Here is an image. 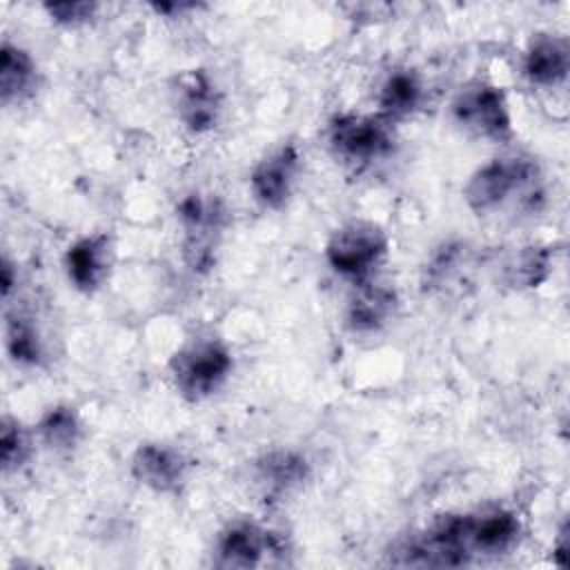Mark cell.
<instances>
[{
  "label": "cell",
  "mask_w": 570,
  "mask_h": 570,
  "mask_svg": "<svg viewBox=\"0 0 570 570\" xmlns=\"http://www.w3.org/2000/svg\"><path fill=\"white\" fill-rule=\"evenodd\" d=\"M178 220L183 229V254L194 272H205L214 265V252L227 225V209L212 194H187L178 203Z\"/></svg>",
  "instance_id": "obj_3"
},
{
  "label": "cell",
  "mask_w": 570,
  "mask_h": 570,
  "mask_svg": "<svg viewBox=\"0 0 570 570\" xmlns=\"http://www.w3.org/2000/svg\"><path fill=\"white\" fill-rule=\"evenodd\" d=\"M278 552H285V546L276 532L252 521H238L218 534L214 563L220 568H254Z\"/></svg>",
  "instance_id": "obj_9"
},
{
  "label": "cell",
  "mask_w": 570,
  "mask_h": 570,
  "mask_svg": "<svg viewBox=\"0 0 570 570\" xmlns=\"http://www.w3.org/2000/svg\"><path fill=\"white\" fill-rule=\"evenodd\" d=\"M327 140L338 158L361 167L387 158L396 145L392 122L370 114L334 116L327 127Z\"/></svg>",
  "instance_id": "obj_5"
},
{
  "label": "cell",
  "mask_w": 570,
  "mask_h": 570,
  "mask_svg": "<svg viewBox=\"0 0 570 570\" xmlns=\"http://www.w3.org/2000/svg\"><path fill=\"white\" fill-rule=\"evenodd\" d=\"M298 163L301 156L292 142L269 151L249 174V191L254 200L265 209H281L292 194Z\"/></svg>",
  "instance_id": "obj_10"
},
{
  "label": "cell",
  "mask_w": 570,
  "mask_h": 570,
  "mask_svg": "<svg viewBox=\"0 0 570 570\" xmlns=\"http://www.w3.org/2000/svg\"><path fill=\"white\" fill-rule=\"evenodd\" d=\"M552 267L550 247H523L505 263V281L517 289L539 287Z\"/></svg>",
  "instance_id": "obj_19"
},
{
  "label": "cell",
  "mask_w": 570,
  "mask_h": 570,
  "mask_svg": "<svg viewBox=\"0 0 570 570\" xmlns=\"http://www.w3.org/2000/svg\"><path fill=\"white\" fill-rule=\"evenodd\" d=\"M38 89V65L31 53L9 40L0 47V100L4 107L22 102Z\"/></svg>",
  "instance_id": "obj_15"
},
{
  "label": "cell",
  "mask_w": 570,
  "mask_h": 570,
  "mask_svg": "<svg viewBox=\"0 0 570 570\" xmlns=\"http://www.w3.org/2000/svg\"><path fill=\"white\" fill-rule=\"evenodd\" d=\"M461 532L470 561L510 552L521 537V521L512 510L483 508L461 514Z\"/></svg>",
  "instance_id": "obj_8"
},
{
  "label": "cell",
  "mask_w": 570,
  "mask_h": 570,
  "mask_svg": "<svg viewBox=\"0 0 570 570\" xmlns=\"http://www.w3.org/2000/svg\"><path fill=\"white\" fill-rule=\"evenodd\" d=\"M45 11L51 16L53 22L65 24V27H78L85 24L94 18L98 11L96 2H85V0H73V2H49L45 4Z\"/></svg>",
  "instance_id": "obj_22"
},
{
  "label": "cell",
  "mask_w": 570,
  "mask_h": 570,
  "mask_svg": "<svg viewBox=\"0 0 570 570\" xmlns=\"http://www.w3.org/2000/svg\"><path fill=\"white\" fill-rule=\"evenodd\" d=\"M232 367L234 358L225 343L218 338H196L171 356L169 376L185 401L200 403L225 385Z\"/></svg>",
  "instance_id": "obj_2"
},
{
  "label": "cell",
  "mask_w": 570,
  "mask_h": 570,
  "mask_svg": "<svg viewBox=\"0 0 570 570\" xmlns=\"http://www.w3.org/2000/svg\"><path fill=\"white\" fill-rule=\"evenodd\" d=\"M131 476L158 494H174L187 479V459L165 443H140L131 456Z\"/></svg>",
  "instance_id": "obj_11"
},
{
  "label": "cell",
  "mask_w": 570,
  "mask_h": 570,
  "mask_svg": "<svg viewBox=\"0 0 570 570\" xmlns=\"http://www.w3.org/2000/svg\"><path fill=\"white\" fill-rule=\"evenodd\" d=\"M114 265V249L107 234H89L71 243L65 252V272L69 283L82 292L94 294L109 278Z\"/></svg>",
  "instance_id": "obj_12"
},
{
  "label": "cell",
  "mask_w": 570,
  "mask_h": 570,
  "mask_svg": "<svg viewBox=\"0 0 570 570\" xmlns=\"http://www.w3.org/2000/svg\"><path fill=\"white\" fill-rule=\"evenodd\" d=\"M387 254V234L372 220H350L341 225L325 245L330 267L356 283L372 276Z\"/></svg>",
  "instance_id": "obj_4"
},
{
  "label": "cell",
  "mask_w": 570,
  "mask_h": 570,
  "mask_svg": "<svg viewBox=\"0 0 570 570\" xmlns=\"http://www.w3.org/2000/svg\"><path fill=\"white\" fill-rule=\"evenodd\" d=\"M171 105L183 127L191 134L212 131L223 109L220 91L203 69H189L174 78Z\"/></svg>",
  "instance_id": "obj_7"
},
{
  "label": "cell",
  "mask_w": 570,
  "mask_h": 570,
  "mask_svg": "<svg viewBox=\"0 0 570 570\" xmlns=\"http://www.w3.org/2000/svg\"><path fill=\"white\" fill-rule=\"evenodd\" d=\"M4 343L9 356L18 365H40L45 358V343L31 316L16 312H7V327H4Z\"/></svg>",
  "instance_id": "obj_18"
},
{
  "label": "cell",
  "mask_w": 570,
  "mask_h": 570,
  "mask_svg": "<svg viewBox=\"0 0 570 570\" xmlns=\"http://www.w3.org/2000/svg\"><path fill=\"white\" fill-rule=\"evenodd\" d=\"M379 109L385 120H403L412 116L423 102V82L412 69H394L383 80L379 96Z\"/></svg>",
  "instance_id": "obj_16"
},
{
  "label": "cell",
  "mask_w": 570,
  "mask_h": 570,
  "mask_svg": "<svg viewBox=\"0 0 570 570\" xmlns=\"http://www.w3.org/2000/svg\"><path fill=\"white\" fill-rule=\"evenodd\" d=\"M256 479L267 497H283L303 485L307 461L292 450H276L258 459Z\"/></svg>",
  "instance_id": "obj_17"
},
{
  "label": "cell",
  "mask_w": 570,
  "mask_h": 570,
  "mask_svg": "<svg viewBox=\"0 0 570 570\" xmlns=\"http://www.w3.org/2000/svg\"><path fill=\"white\" fill-rule=\"evenodd\" d=\"M568 42L554 36H539L523 56V76L537 87H557L568 78Z\"/></svg>",
  "instance_id": "obj_14"
},
{
  "label": "cell",
  "mask_w": 570,
  "mask_h": 570,
  "mask_svg": "<svg viewBox=\"0 0 570 570\" xmlns=\"http://www.w3.org/2000/svg\"><path fill=\"white\" fill-rule=\"evenodd\" d=\"M566 557H568V541H566V530L561 532L559 537V543L554 546V559H557V566H566Z\"/></svg>",
  "instance_id": "obj_23"
},
{
  "label": "cell",
  "mask_w": 570,
  "mask_h": 570,
  "mask_svg": "<svg viewBox=\"0 0 570 570\" xmlns=\"http://www.w3.org/2000/svg\"><path fill=\"white\" fill-rule=\"evenodd\" d=\"M38 432L49 448L71 450L80 439L78 412L71 405L49 407L38 423Z\"/></svg>",
  "instance_id": "obj_20"
},
{
  "label": "cell",
  "mask_w": 570,
  "mask_h": 570,
  "mask_svg": "<svg viewBox=\"0 0 570 570\" xmlns=\"http://www.w3.org/2000/svg\"><path fill=\"white\" fill-rule=\"evenodd\" d=\"M539 167L523 154L499 156L481 165L463 185V198L476 216L497 214L519 200L532 205L539 196Z\"/></svg>",
  "instance_id": "obj_1"
},
{
  "label": "cell",
  "mask_w": 570,
  "mask_h": 570,
  "mask_svg": "<svg viewBox=\"0 0 570 570\" xmlns=\"http://www.w3.org/2000/svg\"><path fill=\"white\" fill-rule=\"evenodd\" d=\"M450 107L454 122L476 138L501 142L512 136V116L505 94L485 80L465 82Z\"/></svg>",
  "instance_id": "obj_6"
},
{
  "label": "cell",
  "mask_w": 570,
  "mask_h": 570,
  "mask_svg": "<svg viewBox=\"0 0 570 570\" xmlns=\"http://www.w3.org/2000/svg\"><path fill=\"white\" fill-rule=\"evenodd\" d=\"M399 307V296L390 285L363 281L347 303L345 323L352 332L365 334L387 325Z\"/></svg>",
  "instance_id": "obj_13"
},
{
  "label": "cell",
  "mask_w": 570,
  "mask_h": 570,
  "mask_svg": "<svg viewBox=\"0 0 570 570\" xmlns=\"http://www.w3.org/2000/svg\"><path fill=\"white\" fill-rule=\"evenodd\" d=\"M31 454V436L22 428L20 421L4 416L2 419V430H0V456H2V468L4 472L18 470L24 465V461Z\"/></svg>",
  "instance_id": "obj_21"
}]
</instances>
